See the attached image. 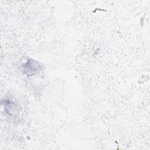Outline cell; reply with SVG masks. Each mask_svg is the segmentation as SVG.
<instances>
[{"mask_svg":"<svg viewBox=\"0 0 150 150\" xmlns=\"http://www.w3.org/2000/svg\"><path fill=\"white\" fill-rule=\"evenodd\" d=\"M40 67L38 63L35 61L28 62L27 64L25 66V70L28 74H34L38 72Z\"/></svg>","mask_w":150,"mask_h":150,"instance_id":"obj_1","label":"cell"}]
</instances>
